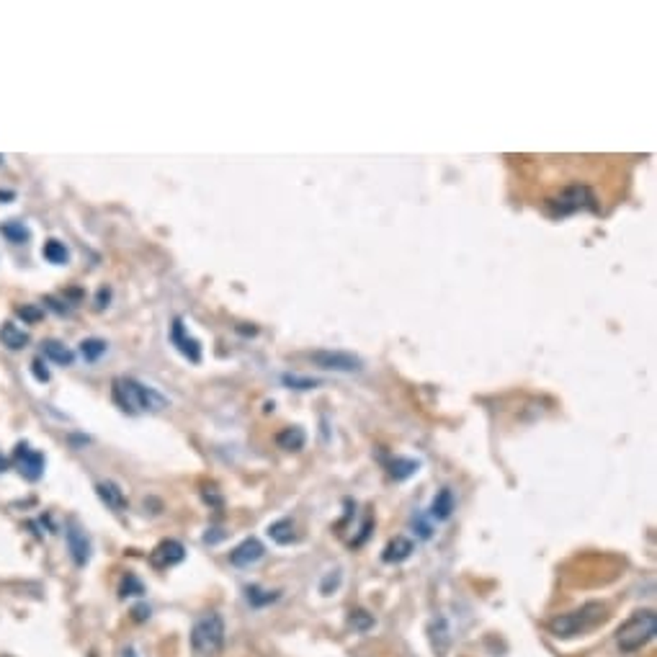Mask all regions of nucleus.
<instances>
[{"instance_id": "1", "label": "nucleus", "mask_w": 657, "mask_h": 657, "mask_svg": "<svg viewBox=\"0 0 657 657\" xmlns=\"http://www.w3.org/2000/svg\"><path fill=\"white\" fill-rule=\"evenodd\" d=\"M111 397L114 403L124 413L129 415H142V413H160L168 407V400L153 389V386L142 385L132 377H116L114 385H111Z\"/></svg>"}, {"instance_id": "2", "label": "nucleus", "mask_w": 657, "mask_h": 657, "mask_svg": "<svg viewBox=\"0 0 657 657\" xmlns=\"http://www.w3.org/2000/svg\"><path fill=\"white\" fill-rule=\"evenodd\" d=\"M606 617H608V608L603 603H585L582 608H575L570 614H557L555 618H549L546 626L555 637L570 639L596 629L599 624L606 621Z\"/></svg>"}, {"instance_id": "3", "label": "nucleus", "mask_w": 657, "mask_h": 657, "mask_svg": "<svg viewBox=\"0 0 657 657\" xmlns=\"http://www.w3.org/2000/svg\"><path fill=\"white\" fill-rule=\"evenodd\" d=\"M657 635V614L644 608V611H635L626 618L617 632V644L624 655H635L639 650H644Z\"/></svg>"}, {"instance_id": "4", "label": "nucleus", "mask_w": 657, "mask_h": 657, "mask_svg": "<svg viewBox=\"0 0 657 657\" xmlns=\"http://www.w3.org/2000/svg\"><path fill=\"white\" fill-rule=\"evenodd\" d=\"M225 647V621L219 614H204L193 621L191 626V650L199 657H214Z\"/></svg>"}, {"instance_id": "5", "label": "nucleus", "mask_w": 657, "mask_h": 657, "mask_svg": "<svg viewBox=\"0 0 657 657\" xmlns=\"http://www.w3.org/2000/svg\"><path fill=\"white\" fill-rule=\"evenodd\" d=\"M593 201L596 199H593V193H590L588 186H567L557 196L546 199L544 207H546V212L552 217H567V214H575L580 209H593L596 207Z\"/></svg>"}, {"instance_id": "6", "label": "nucleus", "mask_w": 657, "mask_h": 657, "mask_svg": "<svg viewBox=\"0 0 657 657\" xmlns=\"http://www.w3.org/2000/svg\"><path fill=\"white\" fill-rule=\"evenodd\" d=\"M309 361L325 371H343V374H353V371L364 368V361L346 351H315V353H309Z\"/></svg>"}, {"instance_id": "7", "label": "nucleus", "mask_w": 657, "mask_h": 657, "mask_svg": "<svg viewBox=\"0 0 657 657\" xmlns=\"http://www.w3.org/2000/svg\"><path fill=\"white\" fill-rule=\"evenodd\" d=\"M13 464L21 472V477L29 480V483H37L44 475V454L37 451V448H31L29 444H19L13 448Z\"/></svg>"}, {"instance_id": "8", "label": "nucleus", "mask_w": 657, "mask_h": 657, "mask_svg": "<svg viewBox=\"0 0 657 657\" xmlns=\"http://www.w3.org/2000/svg\"><path fill=\"white\" fill-rule=\"evenodd\" d=\"M171 343L175 346V351L183 356V359H189L191 364H199L201 361V343L189 335V330L183 325V320L181 317H175L173 325H171Z\"/></svg>"}, {"instance_id": "9", "label": "nucleus", "mask_w": 657, "mask_h": 657, "mask_svg": "<svg viewBox=\"0 0 657 657\" xmlns=\"http://www.w3.org/2000/svg\"><path fill=\"white\" fill-rule=\"evenodd\" d=\"M183 557H186L183 544L175 539H165L160 541L153 552H150V564H153L155 570H168V567H173V564H181Z\"/></svg>"}, {"instance_id": "10", "label": "nucleus", "mask_w": 657, "mask_h": 657, "mask_svg": "<svg viewBox=\"0 0 657 657\" xmlns=\"http://www.w3.org/2000/svg\"><path fill=\"white\" fill-rule=\"evenodd\" d=\"M65 541H67L73 562L77 567H85L88 560H91V539H88V534L75 521H70L67 523V531H65Z\"/></svg>"}, {"instance_id": "11", "label": "nucleus", "mask_w": 657, "mask_h": 657, "mask_svg": "<svg viewBox=\"0 0 657 657\" xmlns=\"http://www.w3.org/2000/svg\"><path fill=\"white\" fill-rule=\"evenodd\" d=\"M263 555H266V546L255 539V537H251V539H245L243 544H237L232 549L230 562L235 567H251L258 560H263Z\"/></svg>"}, {"instance_id": "12", "label": "nucleus", "mask_w": 657, "mask_h": 657, "mask_svg": "<svg viewBox=\"0 0 657 657\" xmlns=\"http://www.w3.org/2000/svg\"><path fill=\"white\" fill-rule=\"evenodd\" d=\"M96 493H98V498L106 502V505H109L111 511H116V513L127 511V505H129L127 495H124V490H121V487H119L116 483H111V480H103V483H98L96 484Z\"/></svg>"}, {"instance_id": "13", "label": "nucleus", "mask_w": 657, "mask_h": 657, "mask_svg": "<svg viewBox=\"0 0 657 657\" xmlns=\"http://www.w3.org/2000/svg\"><path fill=\"white\" fill-rule=\"evenodd\" d=\"M413 552H415V544H413V541L407 539V537H395V539L385 546L382 560H385L386 564H400V562L410 560Z\"/></svg>"}, {"instance_id": "14", "label": "nucleus", "mask_w": 657, "mask_h": 657, "mask_svg": "<svg viewBox=\"0 0 657 657\" xmlns=\"http://www.w3.org/2000/svg\"><path fill=\"white\" fill-rule=\"evenodd\" d=\"M0 343L11 351H21V348L29 346V333L19 328L16 323H3L0 325Z\"/></svg>"}, {"instance_id": "15", "label": "nucleus", "mask_w": 657, "mask_h": 657, "mask_svg": "<svg viewBox=\"0 0 657 657\" xmlns=\"http://www.w3.org/2000/svg\"><path fill=\"white\" fill-rule=\"evenodd\" d=\"M305 444H307V433L299 425H289L276 436V446L284 451H299V448H305Z\"/></svg>"}, {"instance_id": "16", "label": "nucleus", "mask_w": 657, "mask_h": 657, "mask_svg": "<svg viewBox=\"0 0 657 657\" xmlns=\"http://www.w3.org/2000/svg\"><path fill=\"white\" fill-rule=\"evenodd\" d=\"M41 353H44V359L55 361L59 367H73V361H75V353L65 346V343H59V341H44L41 343Z\"/></svg>"}, {"instance_id": "17", "label": "nucleus", "mask_w": 657, "mask_h": 657, "mask_svg": "<svg viewBox=\"0 0 657 657\" xmlns=\"http://www.w3.org/2000/svg\"><path fill=\"white\" fill-rule=\"evenodd\" d=\"M454 508H457V502H454V493L444 487L433 502H431V519H436V521H448L451 519V513H454Z\"/></svg>"}, {"instance_id": "18", "label": "nucleus", "mask_w": 657, "mask_h": 657, "mask_svg": "<svg viewBox=\"0 0 657 657\" xmlns=\"http://www.w3.org/2000/svg\"><path fill=\"white\" fill-rule=\"evenodd\" d=\"M0 235H3L8 243H13V245H23V243H29L31 230H29L23 222H19V219H8V222L0 225Z\"/></svg>"}, {"instance_id": "19", "label": "nucleus", "mask_w": 657, "mask_h": 657, "mask_svg": "<svg viewBox=\"0 0 657 657\" xmlns=\"http://www.w3.org/2000/svg\"><path fill=\"white\" fill-rule=\"evenodd\" d=\"M269 537L276 541V544H281V546L294 544V541L299 539V537H297V531H294V521H291V519H281V521L271 523Z\"/></svg>"}, {"instance_id": "20", "label": "nucleus", "mask_w": 657, "mask_h": 657, "mask_svg": "<svg viewBox=\"0 0 657 657\" xmlns=\"http://www.w3.org/2000/svg\"><path fill=\"white\" fill-rule=\"evenodd\" d=\"M41 255H44V261H47V263H55V266H65V263L70 261V251H67V245H65V243H59V240H55V237L44 243Z\"/></svg>"}, {"instance_id": "21", "label": "nucleus", "mask_w": 657, "mask_h": 657, "mask_svg": "<svg viewBox=\"0 0 657 657\" xmlns=\"http://www.w3.org/2000/svg\"><path fill=\"white\" fill-rule=\"evenodd\" d=\"M418 469H421V462L405 459V457H395V459L389 462V475H392L395 480H407V477H413Z\"/></svg>"}, {"instance_id": "22", "label": "nucleus", "mask_w": 657, "mask_h": 657, "mask_svg": "<svg viewBox=\"0 0 657 657\" xmlns=\"http://www.w3.org/2000/svg\"><path fill=\"white\" fill-rule=\"evenodd\" d=\"M106 348H109L106 346V341H101V338H85V341L80 343V353H83L85 361L93 364V361H98V359L106 353Z\"/></svg>"}, {"instance_id": "23", "label": "nucleus", "mask_w": 657, "mask_h": 657, "mask_svg": "<svg viewBox=\"0 0 657 657\" xmlns=\"http://www.w3.org/2000/svg\"><path fill=\"white\" fill-rule=\"evenodd\" d=\"M276 599H279L276 590H261L258 585H251V588H248V603H251V606H266V603H273Z\"/></svg>"}, {"instance_id": "24", "label": "nucleus", "mask_w": 657, "mask_h": 657, "mask_svg": "<svg viewBox=\"0 0 657 657\" xmlns=\"http://www.w3.org/2000/svg\"><path fill=\"white\" fill-rule=\"evenodd\" d=\"M281 382L289 386V389H315L320 386L323 382L320 379H309V377H297V374H284Z\"/></svg>"}, {"instance_id": "25", "label": "nucleus", "mask_w": 657, "mask_h": 657, "mask_svg": "<svg viewBox=\"0 0 657 657\" xmlns=\"http://www.w3.org/2000/svg\"><path fill=\"white\" fill-rule=\"evenodd\" d=\"M348 621H351V626L356 629V632H368L371 626H374V618L368 617L367 611H351V617H348Z\"/></svg>"}, {"instance_id": "26", "label": "nucleus", "mask_w": 657, "mask_h": 657, "mask_svg": "<svg viewBox=\"0 0 657 657\" xmlns=\"http://www.w3.org/2000/svg\"><path fill=\"white\" fill-rule=\"evenodd\" d=\"M19 315L26 320V323H39V320L44 317V312L39 307H34V305H23V307H19Z\"/></svg>"}, {"instance_id": "27", "label": "nucleus", "mask_w": 657, "mask_h": 657, "mask_svg": "<svg viewBox=\"0 0 657 657\" xmlns=\"http://www.w3.org/2000/svg\"><path fill=\"white\" fill-rule=\"evenodd\" d=\"M31 374H34V379L41 382V385H44V382H49V371H47V367H44V361H41V359H34V361H31Z\"/></svg>"}]
</instances>
